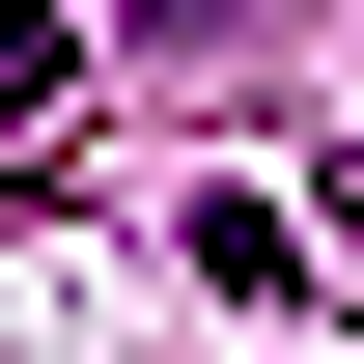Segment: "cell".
I'll return each instance as SVG.
<instances>
[{
  "instance_id": "cell-1",
  "label": "cell",
  "mask_w": 364,
  "mask_h": 364,
  "mask_svg": "<svg viewBox=\"0 0 364 364\" xmlns=\"http://www.w3.org/2000/svg\"><path fill=\"white\" fill-rule=\"evenodd\" d=\"M56 85H85V28H56V0H0V140H28Z\"/></svg>"
},
{
  "instance_id": "cell-2",
  "label": "cell",
  "mask_w": 364,
  "mask_h": 364,
  "mask_svg": "<svg viewBox=\"0 0 364 364\" xmlns=\"http://www.w3.org/2000/svg\"><path fill=\"white\" fill-rule=\"evenodd\" d=\"M140 28H225V0H140Z\"/></svg>"
}]
</instances>
